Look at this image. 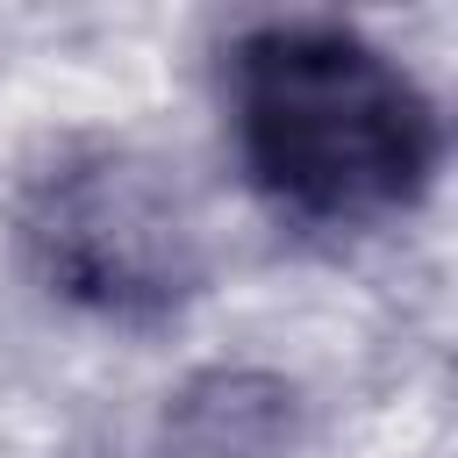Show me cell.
<instances>
[{
	"label": "cell",
	"mask_w": 458,
	"mask_h": 458,
	"mask_svg": "<svg viewBox=\"0 0 458 458\" xmlns=\"http://www.w3.org/2000/svg\"><path fill=\"white\" fill-rule=\"evenodd\" d=\"M229 107L250 186L315 229H365L437 179V100L344 21H258L229 50Z\"/></svg>",
	"instance_id": "1"
},
{
	"label": "cell",
	"mask_w": 458,
	"mask_h": 458,
	"mask_svg": "<svg viewBox=\"0 0 458 458\" xmlns=\"http://www.w3.org/2000/svg\"><path fill=\"white\" fill-rule=\"evenodd\" d=\"M21 250L50 293L114 322L172 315L208 272L179 179L122 143H72L29 179Z\"/></svg>",
	"instance_id": "2"
},
{
	"label": "cell",
	"mask_w": 458,
	"mask_h": 458,
	"mask_svg": "<svg viewBox=\"0 0 458 458\" xmlns=\"http://www.w3.org/2000/svg\"><path fill=\"white\" fill-rule=\"evenodd\" d=\"M286 444L293 408L272 379L250 372H215L165 415V458H286Z\"/></svg>",
	"instance_id": "3"
}]
</instances>
